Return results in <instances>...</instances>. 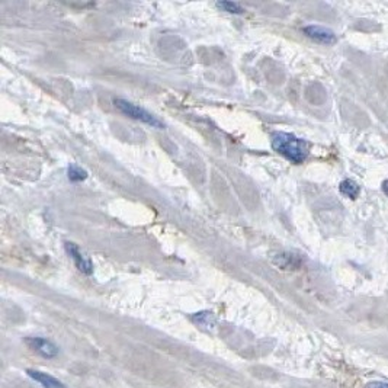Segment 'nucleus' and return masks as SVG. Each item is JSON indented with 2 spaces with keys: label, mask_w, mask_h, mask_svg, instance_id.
<instances>
[{
  "label": "nucleus",
  "mask_w": 388,
  "mask_h": 388,
  "mask_svg": "<svg viewBox=\"0 0 388 388\" xmlns=\"http://www.w3.org/2000/svg\"><path fill=\"white\" fill-rule=\"evenodd\" d=\"M272 149L276 153L282 154L288 160H291L293 163L300 165L307 159L310 146H308V142L295 137L293 134L278 132L272 138Z\"/></svg>",
  "instance_id": "1"
},
{
  "label": "nucleus",
  "mask_w": 388,
  "mask_h": 388,
  "mask_svg": "<svg viewBox=\"0 0 388 388\" xmlns=\"http://www.w3.org/2000/svg\"><path fill=\"white\" fill-rule=\"evenodd\" d=\"M115 106L127 117L141 121V122L147 124V125H152L154 128H163V122L159 121L157 118L152 115L149 111H146L144 108L134 105V104H131L125 99H115Z\"/></svg>",
  "instance_id": "2"
},
{
  "label": "nucleus",
  "mask_w": 388,
  "mask_h": 388,
  "mask_svg": "<svg viewBox=\"0 0 388 388\" xmlns=\"http://www.w3.org/2000/svg\"><path fill=\"white\" fill-rule=\"evenodd\" d=\"M25 343L32 351H35L38 355H41L47 359H53L59 355V348L53 342L44 339V337H26Z\"/></svg>",
  "instance_id": "3"
},
{
  "label": "nucleus",
  "mask_w": 388,
  "mask_h": 388,
  "mask_svg": "<svg viewBox=\"0 0 388 388\" xmlns=\"http://www.w3.org/2000/svg\"><path fill=\"white\" fill-rule=\"evenodd\" d=\"M304 34H306L308 38H311L313 41H316L318 44H326V45H330V44H334L336 42V35L334 32L326 28V26H321V25H308V26H304Z\"/></svg>",
  "instance_id": "4"
},
{
  "label": "nucleus",
  "mask_w": 388,
  "mask_h": 388,
  "mask_svg": "<svg viewBox=\"0 0 388 388\" xmlns=\"http://www.w3.org/2000/svg\"><path fill=\"white\" fill-rule=\"evenodd\" d=\"M66 250H67V253L70 255V258L73 259V262H74V265H76V268L79 269V271L84 273V275H92V272H93V265H92V262L89 260V259H86L83 256V253L79 250V247L76 246L74 243H70V241H67L66 243Z\"/></svg>",
  "instance_id": "5"
},
{
  "label": "nucleus",
  "mask_w": 388,
  "mask_h": 388,
  "mask_svg": "<svg viewBox=\"0 0 388 388\" xmlns=\"http://www.w3.org/2000/svg\"><path fill=\"white\" fill-rule=\"evenodd\" d=\"M26 374L34 381L39 382L44 388H66V385L61 381H59L57 378H54L50 374H45V372H41V371H36V369H26Z\"/></svg>",
  "instance_id": "6"
},
{
  "label": "nucleus",
  "mask_w": 388,
  "mask_h": 388,
  "mask_svg": "<svg viewBox=\"0 0 388 388\" xmlns=\"http://www.w3.org/2000/svg\"><path fill=\"white\" fill-rule=\"evenodd\" d=\"M192 321L195 324H198L204 330H212L217 326V318L212 314L211 311H201L192 316Z\"/></svg>",
  "instance_id": "7"
},
{
  "label": "nucleus",
  "mask_w": 388,
  "mask_h": 388,
  "mask_svg": "<svg viewBox=\"0 0 388 388\" xmlns=\"http://www.w3.org/2000/svg\"><path fill=\"white\" fill-rule=\"evenodd\" d=\"M275 263L282 269H297L301 265V259L293 253H283L279 255L278 259H275Z\"/></svg>",
  "instance_id": "8"
},
{
  "label": "nucleus",
  "mask_w": 388,
  "mask_h": 388,
  "mask_svg": "<svg viewBox=\"0 0 388 388\" xmlns=\"http://www.w3.org/2000/svg\"><path fill=\"white\" fill-rule=\"evenodd\" d=\"M339 190H341L342 195H345V197H348L351 200H356L359 192H361L359 185L355 180H352V179H345L339 185Z\"/></svg>",
  "instance_id": "9"
},
{
  "label": "nucleus",
  "mask_w": 388,
  "mask_h": 388,
  "mask_svg": "<svg viewBox=\"0 0 388 388\" xmlns=\"http://www.w3.org/2000/svg\"><path fill=\"white\" fill-rule=\"evenodd\" d=\"M67 173H69V179H70L71 182H82V180H84L87 177V172L84 169H82V167H79L77 165L69 166Z\"/></svg>",
  "instance_id": "10"
},
{
  "label": "nucleus",
  "mask_w": 388,
  "mask_h": 388,
  "mask_svg": "<svg viewBox=\"0 0 388 388\" xmlns=\"http://www.w3.org/2000/svg\"><path fill=\"white\" fill-rule=\"evenodd\" d=\"M217 6H218L220 9L225 11V12L234 13V15H240V13L245 12L243 8H241L238 3H235V2H227V0H224V2H218Z\"/></svg>",
  "instance_id": "11"
},
{
  "label": "nucleus",
  "mask_w": 388,
  "mask_h": 388,
  "mask_svg": "<svg viewBox=\"0 0 388 388\" xmlns=\"http://www.w3.org/2000/svg\"><path fill=\"white\" fill-rule=\"evenodd\" d=\"M365 388H388V382H384V381H372L369 384H366Z\"/></svg>",
  "instance_id": "12"
},
{
  "label": "nucleus",
  "mask_w": 388,
  "mask_h": 388,
  "mask_svg": "<svg viewBox=\"0 0 388 388\" xmlns=\"http://www.w3.org/2000/svg\"><path fill=\"white\" fill-rule=\"evenodd\" d=\"M382 190H384V193L388 197V180H384V182H382Z\"/></svg>",
  "instance_id": "13"
}]
</instances>
